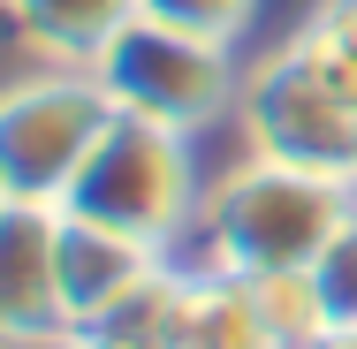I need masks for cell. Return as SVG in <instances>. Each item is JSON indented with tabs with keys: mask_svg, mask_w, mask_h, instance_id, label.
Listing matches in <instances>:
<instances>
[{
	"mask_svg": "<svg viewBox=\"0 0 357 349\" xmlns=\"http://www.w3.org/2000/svg\"><path fill=\"white\" fill-rule=\"evenodd\" d=\"M350 212H357V183L251 152L198 198V243H206V266L236 281L312 274Z\"/></svg>",
	"mask_w": 357,
	"mask_h": 349,
	"instance_id": "1",
	"label": "cell"
},
{
	"mask_svg": "<svg viewBox=\"0 0 357 349\" xmlns=\"http://www.w3.org/2000/svg\"><path fill=\"white\" fill-rule=\"evenodd\" d=\"M61 212L99 220L114 235H137L152 251H167L183 228H198V167H190V137L144 114H114L107 137L91 144V160L76 167Z\"/></svg>",
	"mask_w": 357,
	"mask_h": 349,
	"instance_id": "2",
	"label": "cell"
},
{
	"mask_svg": "<svg viewBox=\"0 0 357 349\" xmlns=\"http://www.w3.org/2000/svg\"><path fill=\"white\" fill-rule=\"evenodd\" d=\"M236 122H243L251 152L357 183V76L335 69L304 31L243 76Z\"/></svg>",
	"mask_w": 357,
	"mask_h": 349,
	"instance_id": "3",
	"label": "cell"
},
{
	"mask_svg": "<svg viewBox=\"0 0 357 349\" xmlns=\"http://www.w3.org/2000/svg\"><path fill=\"white\" fill-rule=\"evenodd\" d=\"M114 114L122 107L99 84V69L46 61L38 76L8 84V99H0V190H8V205H61L76 167L91 160V144L107 137Z\"/></svg>",
	"mask_w": 357,
	"mask_h": 349,
	"instance_id": "4",
	"label": "cell"
},
{
	"mask_svg": "<svg viewBox=\"0 0 357 349\" xmlns=\"http://www.w3.org/2000/svg\"><path fill=\"white\" fill-rule=\"evenodd\" d=\"M91 69L114 91L122 114L167 122V130H183V137H198L206 122L236 114V99H243V76L228 61V46L198 38V31H175V23H160V15H130L122 38H114Z\"/></svg>",
	"mask_w": 357,
	"mask_h": 349,
	"instance_id": "5",
	"label": "cell"
},
{
	"mask_svg": "<svg viewBox=\"0 0 357 349\" xmlns=\"http://www.w3.org/2000/svg\"><path fill=\"white\" fill-rule=\"evenodd\" d=\"M0 319L15 349H61L76 334L69 296H61V205H8L0 220Z\"/></svg>",
	"mask_w": 357,
	"mask_h": 349,
	"instance_id": "6",
	"label": "cell"
},
{
	"mask_svg": "<svg viewBox=\"0 0 357 349\" xmlns=\"http://www.w3.org/2000/svg\"><path fill=\"white\" fill-rule=\"evenodd\" d=\"M54 251H61V296H69L76 334L99 327V319H114L144 281L160 274V251H152V243L114 235V228H99V220H76V212H61Z\"/></svg>",
	"mask_w": 357,
	"mask_h": 349,
	"instance_id": "7",
	"label": "cell"
},
{
	"mask_svg": "<svg viewBox=\"0 0 357 349\" xmlns=\"http://www.w3.org/2000/svg\"><path fill=\"white\" fill-rule=\"evenodd\" d=\"M130 15H137V0H8L15 38L38 61H69V69H91L122 38Z\"/></svg>",
	"mask_w": 357,
	"mask_h": 349,
	"instance_id": "8",
	"label": "cell"
},
{
	"mask_svg": "<svg viewBox=\"0 0 357 349\" xmlns=\"http://www.w3.org/2000/svg\"><path fill=\"white\" fill-rule=\"evenodd\" d=\"M137 15H160V23H175V31H198V38H213V46H236V38L251 31L259 0H137Z\"/></svg>",
	"mask_w": 357,
	"mask_h": 349,
	"instance_id": "9",
	"label": "cell"
},
{
	"mask_svg": "<svg viewBox=\"0 0 357 349\" xmlns=\"http://www.w3.org/2000/svg\"><path fill=\"white\" fill-rule=\"evenodd\" d=\"M312 288H319V304H327L335 334H342V327H357V212L342 220V235L319 251V266H312Z\"/></svg>",
	"mask_w": 357,
	"mask_h": 349,
	"instance_id": "10",
	"label": "cell"
},
{
	"mask_svg": "<svg viewBox=\"0 0 357 349\" xmlns=\"http://www.w3.org/2000/svg\"><path fill=\"white\" fill-rule=\"evenodd\" d=\"M319 349H357V327H342V334H327Z\"/></svg>",
	"mask_w": 357,
	"mask_h": 349,
	"instance_id": "11",
	"label": "cell"
}]
</instances>
